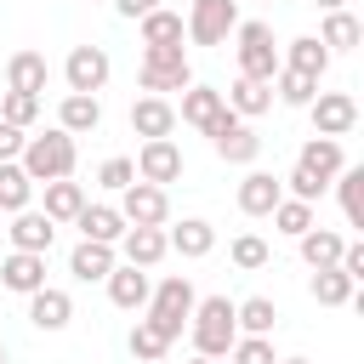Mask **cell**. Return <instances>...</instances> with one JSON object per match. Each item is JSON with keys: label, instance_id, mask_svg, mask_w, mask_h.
I'll return each instance as SVG.
<instances>
[{"label": "cell", "instance_id": "6da1fadb", "mask_svg": "<svg viewBox=\"0 0 364 364\" xmlns=\"http://www.w3.org/2000/svg\"><path fill=\"white\" fill-rule=\"evenodd\" d=\"M17 165L28 171V182H34V188L63 182V176H74V165H80V142H74L68 131L28 136V142H23V154H17Z\"/></svg>", "mask_w": 364, "mask_h": 364}, {"label": "cell", "instance_id": "7a4b0ae2", "mask_svg": "<svg viewBox=\"0 0 364 364\" xmlns=\"http://www.w3.org/2000/svg\"><path fill=\"white\" fill-rule=\"evenodd\" d=\"M188 336H193V353L199 358H228V347L239 341L233 301L228 296H199L193 313H188Z\"/></svg>", "mask_w": 364, "mask_h": 364}, {"label": "cell", "instance_id": "3957f363", "mask_svg": "<svg viewBox=\"0 0 364 364\" xmlns=\"http://www.w3.org/2000/svg\"><path fill=\"white\" fill-rule=\"evenodd\" d=\"M193 301H199V296H193L188 273H165V279L154 284L148 307H142V313H148L142 324H154V330H159V336L176 347V341H182V330H188V313H193Z\"/></svg>", "mask_w": 364, "mask_h": 364}, {"label": "cell", "instance_id": "277c9868", "mask_svg": "<svg viewBox=\"0 0 364 364\" xmlns=\"http://www.w3.org/2000/svg\"><path fill=\"white\" fill-rule=\"evenodd\" d=\"M136 85H142V97H171V91H188V85H193V63H188V51H182V46H142Z\"/></svg>", "mask_w": 364, "mask_h": 364}, {"label": "cell", "instance_id": "5b68a950", "mask_svg": "<svg viewBox=\"0 0 364 364\" xmlns=\"http://www.w3.org/2000/svg\"><path fill=\"white\" fill-rule=\"evenodd\" d=\"M233 57H239V80L273 85V74H279V40H273L267 23L239 17V28H233Z\"/></svg>", "mask_w": 364, "mask_h": 364}, {"label": "cell", "instance_id": "8992f818", "mask_svg": "<svg viewBox=\"0 0 364 364\" xmlns=\"http://www.w3.org/2000/svg\"><path fill=\"white\" fill-rule=\"evenodd\" d=\"M205 136H210V148H216L228 165H256V159H262V136H256V125H250V119H239L233 108H222V114L210 119V131H205Z\"/></svg>", "mask_w": 364, "mask_h": 364}, {"label": "cell", "instance_id": "52a82bcc", "mask_svg": "<svg viewBox=\"0 0 364 364\" xmlns=\"http://www.w3.org/2000/svg\"><path fill=\"white\" fill-rule=\"evenodd\" d=\"M182 28H188L193 46H222L239 28V0H193L188 17H182Z\"/></svg>", "mask_w": 364, "mask_h": 364}, {"label": "cell", "instance_id": "ba28073f", "mask_svg": "<svg viewBox=\"0 0 364 364\" xmlns=\"http://www.w3.org/2000/svg\"><path fill=\"white\" fill-rule=\"evenodd\" d=\"M307 114H313V136H347L353 125H358V97L353 91H318L313 102H307Z\"/></svg>", "mask_w": 364, "mask_h": 364}, {"label": "cell", "instance_id": "9c48e42d", "mask_svg": "<svg viewBox=\"0 0 364 364\" xmlns=\"http://www.w3.org/2000/svg\"><path fill=\"white\" fill-rule=\"evenodd\" d=\"M114 210L125 216V228H165V222H171V199H165V188H154V182H131Z\"/></svg>", "mask_w": 364, "mask_h": 364}, {"label": "cell", "instance_id": "30bf717a", "mask_svg": "<svg viewBox=\"0 0 364 364\" xmlns=\"http://www.w3.org/2000/svg\"><path fill=\"white\" fill-rule=\"evenodd\" d=\"M108 74H114V63H108V51H102V46H74V51H68V63H63L68 91H80V97H97V91L108 85Z\"/></svg>", "mask_w": 364, "mask_h": 364}, {"label": "cell", "instance_id": "8fae6325", "mask_svg": "<svg viewBox=\"0 0 364 364\" xmlns=\"http://www.w3.org/2000/svg\"><path fill=\"white\" fill-rule=\"evenodd\" d=\"M131 165H136V182L165 188V182H176V176H182V148H176L171 136H159V142H142Z\"/></svg>", "mask_w": 364, "mask_h": 364}, {"label": "cell", "instance_id": "7c38bea8", "mask_svg": "<svg viewBox=\"0 0 364 364\" xmlns=\"http://www.w3.org/2000/svg\"><path fill=\"white\" fill-rule=\"evenodd\" d=\"M68 318H74V296H68V290L40 284V290L28 296V324H34V330L57 336V330H68Z\"/></svg>", "mask_w": 364, "mask_h": 364}, {"label": "cell", "instance_id": "4fadbf2b", "mask_svg": "<svg viewBox=\"0 0 364 364\" xmlns=\"http://www.w3.org/2000/svg\"><path fill=\"white\" fill-rule=\"evenodd\" d=\"M131 131H136L142 142L171 136V131H176V102H171V97H136V102H131Z\"/></svg>", "mask_w": 364, "mask_h": 364}, {"label": "cell", "instance_id": "5bb4252c", "mask_svg": "<svg viewBox=\"0 0 364 364\" xmlns=\"http://www.w3.org/2000/svg\"><path fill=\"white\" fill-rule=\"evenodd\" d=\"M102 284H108V301H114V307H125V313H142V307H148V296H154L148 267H131V262H119Z\"/></svg>", "mask_w": 364, "mask_h": 364}, {"label": "cell", "instance_id": "9a60e30c", "mask_svg": "<svg viewBox=\"0 0 364 364\" xmlns=\"http://www.w3.org/2000/svg\"><path fill=\"white\" fill-rule=\"evenodd\" d=\"M114 250H119V262H131V267H159V262L171 256L165 228H125V239H119Z\"/></svg>", "mask_w": 364, "mask_h": 364}, {"label": "cell", "instance_id": "2e32d148", "mask_svg": "<svg viewBox=\"0 0 364 364\" xmlns=\"http://www.w3.org/2000/svg\"><path fill=\"white\" fill-rule=\"evenodd\" d=\"M46 80H51V63H46L40 51H11V57H6V91L46 97Z\"/></svg>", "mask_w": 364, "mask_h": 364}, {"label": "cell", "instance_id": "e0dca14e", "mask_svg": "<svg viewBox=\"0 0 364 364\" xmlns=\"http://www.w3.org/2000/svg\"><path fill=\"white\" fill-rule=\"evenodd\" d=\"M279 199H284V182L273 171H245V182H239V210L245 216H273Z\"/></svg>", "mask_w": 364, "mask_h": 364}, {"label": "cell", "instance_id": "ac0fdd59", "mask_svg": "<svg viewBox=\"0 0 364 364\" xmlns=\"http://www.w3.org/2000/svg\"><path fill=\"white\" fill-rule=\"evenodd\" d=\"M6 233H11V250H34V256H46L51 239H57V222H51L46 210H17Z\"/></svg>", "mask_w": 364, "mask_h": 364}, {"label": "cell", "instance_id": "d6986e66", "mask_svg": "<svg viewBox=\"0 0 364 364\" xmlns=\"http://www.w3.org/2000/svg\"><path fill=\"white\" fill-rule=\"evenodd\" d=\"M165 245H171L182 262H199V256H210V250H216V228H210L205 216H182V222L165 233Z\"/></svg>", "mask_w": 364, "mask_h": 364}, {"label": "cell", "instance_id": "ffe728a7", "mask_svg": "<svg viewBox=\"0 0 364 364\" xmlns=\"http://www.w3.org/2000/svg\"><path fill=\"white\" fill-rule=\"evenodd\" d=\"M119 267V250L114 245H91V239H80L74 250H68V273L80 279V284H97V279H108Z\"/></svg>", "mask_w": 364, "mask_h": 364}, {"label": "cell", "instance_id": "44dd1931", "mask_svg": "<svg viewBox=\"0 0 364 364\" xmlns=\"http://www.w3.org/2000/svg\"><path fill=\"white\" fill-rule=\"evenodd\" d=\"M0 284H6L11 296H34V290L46 284V256H34V250H11V256L0 262Z\"/></svg>", "mask_w": 364, "mask_h": 364}, {"label": "cell", "instance_id": "7402d4cb", "mask_svg": "<svg viewBox=\"0 0 364 364\" xmlns=\"http://www.w3.org/2000/svg\"><path fill=\"white\" fill-rule=\"evenodd\" d=\"M296 165H301L307 176H318V182H336V171L347 165V154H341V142H336V136H307V142H301V154H296Z\"/></svg>", "mask_w": 364, "mask_h": 364}, {"label": "cell", "instance_id": "603a6c76", "mask_svg": "<svg viewBox=\"0 0 364 364\" xmlns=\"http://www.w3.org/2000/svg\"><path fill=\"white\" fill-rule=\"evenodd\" d=\"M222 108H228V102H222V91L193 80V85L182 91V108H176V119H182V125H193V131H210V119H216Z\"/></svg>", "mask_w": 364, "mask_h": 364}, {"label": "cell", "instance_id": "cb8c5ba5", "mask_svg": "<svg viewBox=\"0 0 364 364\" xmlns=\"http://www.w3.org/2000/svg\"><path fill=\"white\" fill-rule=\"evenodd\" d=\"M74 228H80V239H91V245H119V239H125V216H119L114 205H85V210L74 216Z\"/></svg>", "mask_w": 364, "mask_h": 364}, {"label": "cell", "instance_id": "d4e9b609", "mask_svg": "<svg viewBox=\"0 0 364 364\" xmlns=\"http://www.w3.org/2000/svg\"><path fill=\"white\" fill-rule=\"evenodd\" d=\"M284 68H296V74H307V80H324V68H330V51H324V40L318 34H296L290 46H284V57H279Z\"/></svg>", "mask_w": 364, "mask_h": 364}, {"label": "cell", "instance_id": "484cf974", "mask_svg": "<svg viewBox=\"0 0 364 364\" xmlns=\"http://www.w3.org/2000/svg\"><path fill=\"white\" fill-rule=\"evenodd\" d=\"M102 125V102L97 97H80V91H68L63 102H57V131H68V136H85V131H97Z\"/></svg>", "mask_w": 364, "mask_h": 364}, {"label": "cell", "instance_id": "4316f807", "mask_svg": "<svg viewBox=\"0 0 364 364\" xmlns=\"http://www.w3.org/2000/svg\"><path fill=\"white\" fill-rule=\"evenodd\" d=\"M85 205H91V199H85V182H74V176H63V182H46V205H40V210H46L57 228H63V222H74Z\"/></svg>", "mask_w": 364, "mask_h": 364}, {"label": "cell", "instance_id": "83f0119b", "mask_svg": "<svg viewBox=\"0 0 364 364\" xmlns=\"http://www.w3.org/2000/svg\"><path fill=\"white\" fill-rule=\"evenodd\" d=\"M222 102H228L239 119H262V114L273 108V85H262V80H233V85L222 91Z\"/></svg>", "mask_w": 364, "mask_h": 364}, {"label": "cell", "instance_id": "f1b7e54d", "mask_svg": "<svg viewBox=\"0 0 364 364\" xmlns=\"http://www.w3.org/2000/svg\"><path fill=\"white\" fill-rule=\"evenodd\" d=\"M341 245H347V239H341L336 228H307V233L296 239V250H301V262H307L313 273H318V267H336V262H341Z\"/></svg>", "mask_w": 364, "mask_h": 364}, {"label": "cell", "instance_id": "f546056e", "mask_svg": "<svg viewBox=\"0 0 364 364\" xmlns=\"http://www.w3.org/2000/svg\"><path fill=\"white\" fill-rule=\"evenodd\" d=\"M330 188H336V199H341L347 228H364V165H341Z\"/></svg>", "mask_w": 364, "mask_h": 364}, {"label": "cell", "instance_id": "4dcf8cb0", "mask_svg": "<svg viewBox=\"0 0 364 364\" xmlns=\"http://www.w3.org/2000/svg\"><path fill=\"white\" fill-rule=\"evenodd\" d=\"M307 290H313L318 307H347V301H358V284H353L341 267H318V273L307 279Z\"/></svg>", "mask_w": 364, "mask_h": 364}, {"label": "cell", "instance_id": "1f68e13d", "mask_svg": "<svg viewBox=\"0 0 364 364\" xmlns=\"http://www.w3.org/2000/svg\"><path fill=\"white\" fill-rule=\"evenodd\" d=\"M233 324H239V336H273L279 307L267 296H245V301H233Z\"/></svg>", "mask_w": 364, "mask_h": 364}, {"label": "cell", "instance_id": "d6a6232c", "mask_svg": "<svg viewBox=\"0 0 364 364\" xmlns=\"http://www.w3.org/2000/svg\"><path fill=\"white\" fill-rule=\"evenodd\" d=\"M136 28H142V46H182V40H188V28H182V11H171V6L148 11Z\"/></svg>", "mask_w": 364, "mask_h": 364}, {"label": "cell", "instance_id": "836d02e7", "mask_svg": "<svg viewBox=\"0 0 364 364\" xmlns=\"http://www.w3.org/2000/svg\"><path fill=\"white\" fill-rule=\"evenodd\" d=\"M28 199H34L28 171H23L17 159H6V165H0V210H6V216H17V210H28Z\"/></svg>", "mask_w": 364, "mask_h": 364}, {"label": "cell", "instance_id": "e575fe53", "mask_svg": "<svg viewBox=\"0 0 364 364\" xmlns=\"http://www.w3.org/2000/svg\"><path fill=\"white\" fill-rule=\"evenodd\" d=\"M318 40H324V51L336 57V51H353V46L364 40V28H358V17H353V11H324Z\"/></svg>", "mask_w": 364, "mask_h": 364}, {"label": "cell", "instance_id": "d590c367", "mask_svg": "<svg viewBox=\"0 0 364 364\" xmlns=\"http://www.w3.org/2000/svg\"><path fill=\"white\" fill-rule=\"evenodd\" d=\"M273 97H279L284 108H307V102L318 97V80H307V74H296V68L279 63V74H273Z\"/></svg>", "mask_w": 364, "mask_h": 364}, {"label": "cell", "instance_id": "8d00e7d4", "mask_svg": "<svg viewBox=\"0 0 364 364\" xmlns=\"http://www.w3.org/2000/svg\"><path fill=\"white\" fill-rule=\"evenodd\" d=\"M273 228L290 233V239H301L307 228H318V216H313V205H301V199H279V205H273Z\"/></svg>", "mask_w": 364, "mask_h": 364}, {"label": "cell", "instance_id": "74e56055", "mask_svg": "<svg viewBox=\"0 0 364 364\" xmlns=\"http://www.w3.org/2000/svg\"><path fill=\"white\" fill-rule=\"evenodd\" d=\"M228 256H233V267H245V273H256V267H267V262H273V250H267V239H262V233H239V239L228 245Z\"/></svg>", "mask_w": 364, "mask_h": 364}, {"label": "cell", "instance_id": "f35d334b", "mask_svg": "<svg viewBox=\"0 0 364 364\" xmlns=\"http://www.w3.org/2000/svg\"><path fill=\"white\" fill-rule=\"evenodd\" d=\"M125 347H131V358H136V364H159V358L171 353V341H165L154 324H142V318H136V330H131V341H125Z\"/></svg>", "mask_w": 364, "mask_h": 364}, {"label": "cell", "instance_id": "ab89813d", "mask_svg": "<svg viewBox=\"0 0 364 364\" xmlns=\"http://www.w3.org/2000/svg\"><path fill=\"white\" fill-rule=\"evenodd\" d=\"M40 102H46V97H28V91H6V102H0V119H6V125H17V131H28V125L40 119Z\"/></svg>", "mask_w": 364, "mask_h": 364}, {"label": "cell", "instance_id": "60d3db41", "mask_svg": "<svg viewBox=\"0 0 364 364\" xmlns=\"http://www.w3.org/2000/svg\"><path fill=\"white\" fill-rule=\"evenodd\" d=\"M228 364H279L273 336H239V341L228 347Z\"/></svg>", "mask_w": 364, "mask_h": 364}, {"label": "cell", "instance_id": "b9f144b4", "mask_svg": "<svg viewBox=\"0 0 364 364\" xmlns=\"http://www.w3.org/2000/svg\"><path fill=\"white\" fill-rule=\"evenodd\" d=\"M131 182H136V165H131L125 154H114V159H102V165H97V188H108V193H125Z\"/></svg>", "mask_w": 364, "mask_h": 364}, {"label": "cell", "instance_id": "7bdbcfd3", "mask_svg": "<svg viewBox=\"0 0 364 364\" xmlns=\"http://www.w3.org/2000/svg\"><path fill=\"white\" fill-rule=\"evenodd\" d=\"M279 182L290 188L284 199H301V205H313V199H324V188H330V182H318V176H307L301 165H290V176H279Z\"/></svg>", "mask_w": 364, "mask_h": 364}, {"label": "cell", "instance_id": "ee69618b", "mask_svg": "<svg viewBox=\"0 0 364 364\" xmlns=\"http://www.w3.org/2000/svg\"><path fill=\"white\" fill-rule=\"evenodd\" d=\"M336 267H341V273H347L353 284H364V245H358V239H347V245H341V262H336Z\"/></svg>", "mask_w": 364, "mask_h": 364}, {"label": "cell", "instance_id": "f6af8a7d", "mask_svg": "<svg viewBox=\"0 0 364 364\" xmlns=\"http://www.w3.org/2000/svg\"><path fill=\"white\" fill-rule=\"evenodd\" d=\"M23 142H28V136H23L17 125H6V119H0V165H6V159H17V154H23Z\"/></svg>", "mask_w": 364, "mask_h": 364}, {"label": "cell", "instance_id": "bcb514c9", "mask_svg": "<svg viewBox=\"0 0 364 364\" xmlns=\"http://www.w3.org/2000/svg\"><path fill=\"white\" fill-rule=\"evenodd\" d=\"M114 11H119V17H131V23H142L148 11H159V0H114Z\"/></svg>", "mask_w": 364, "mask_h": 364}, {"label": "cell", "instance_id": "7dc6e473", "mask_svg": "<svg viewBox=\"0 0 364 364\" xmlns=\"http://www.w3.org/2000/svg\"><path fill=\"white\" fill-rule=\"evenodd\" d=\"M318 11H347V0H313Z\"/></svg>", "mask_w": 364, "mask_h": 364}, {"label": "cell", "instance_id": "c3c4849f", "mask_svg": "<svg viewBox=\"0 0 364 364\" xmlns=\"http://www.w3.org/2000/svg\"><path fill=\"white\" fill-rule=\"evenodd\" d=\"M188 364H222V358H199V353H193V358H188Z\"/></svg>", "mask_w": 364, "mask_h": 364}, {"label": "cell", "instance_id": "681fc988", "mask_svg": "<svg viewBox=\"0 0 364 364\" xmlns=\"http://www.w3.org/2000/svg\"><path fill=\"white\" fill-rule=\"evenodd\" d=\"M279 364H313V358H279Z\"/></svg>", "mask_w": 364, "mask_h": 364}, {"label": "cell", "instance_id": "f907efd6", "mask_svg": "<svg viewBox=\"0 0 364 364\" xmlns=\"http://www.w3.org/2000/svg\"><path fill=\"white\" fill-rule=\"evenodd\" d=\"M0 364H6V341H0Z\"/></svg>", "mask_w": 364, "mask_h": 364}]
</instances>
